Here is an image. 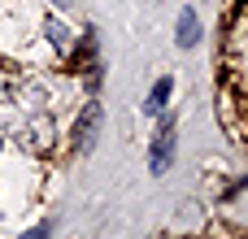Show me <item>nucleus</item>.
Instances as JSON below:
<instances>
[{
	"label": "nucleus",
	"instance_id": "nucleus-1",
	"mask_svg": "<svg viewBox=\"0 0 248 239\" xmlns=\"http://www.w3.org/2000/svg\"><path fill=\"white\" fill-rule=\"evenodd\" d=\"M174 144H179V122H174V118H161V126H157V135H153V148H148V170H153V174H166V170H170Z\"/></svg>",
	"mask_w": 248,
	"mask_h": 239
},
{
	"label": "nucleus",
	"instance_id": "nucleus-2",
	"mask_svg": "<svg viewBox=\"0 0 248 239\" xmlns=\"http://www.w3.org/2000/svg\"><path fill=\"white\" fill-rule=\"evenodd\" d=\"M96 126H100V105L87 100V109L78 113V126H74V148H78V152H87V148L96 144Z\"/></svg>",
	"mask_w": 248,
	"mask_h": 239
},
{
	"label": "nucleus",
	"instance_id": "nucleus-3",
	"mask_svg": "<svg viewBox=\"0 0 248 239\" xmlns=\"http://www.w3.org/2000/svg\"><path fill=\"white\" fill-rule=\"evenodd\" d=\"M174 39H179V48H196V44H201V22H196L192 9L179 13V30H174Z\"/></svg>",
	"mask_w": 248,
	"mask_h": 239
},
{
	"label": "nucleus",
	"instance_id": "nucleus-4",
	"mask_svg": "<svg viewBox=\"0 0 248 239\" xmlns=\"http://www.w3.org/2000/svg\"><path fill=\"white\" fill-rule=\"evenodd\" d=\"M170 91H174V83H170V78H157V83H153V91H148V100H144V113H148V118L166 113V105H170Z\"/></svg>",
	"mask_w": 248,
	"mask_h": 239
},
{
	"label": "nucleus",
	"instance_id": "nucleus-5",
	"mask_svg": "<svg viewBox=\"0 0 248 239\" xmlns=\"http://www.w3.org/2000/svg\"><path fill=\"white\" fill-rule=\"evenodd\" d=\"M48 231H52V226H48V222H39V226H31L22 239H48Z\"/></svg>",
	"mask_w": 248,
	"mask_h": 239
},
{
	"label": "nucleus",
	"instance_id": "nucleus-6",
	"mask_svg": "<svg viewBox=\"0 0 248 239\" xmlns=\"http://www.w3.org/2000/svg\"><path fill=\"white\" fill-rule=\"evenodd\" d=\"M57 4H70V0H57Z\"/></svg>",
	"mask_w": 248,
	"mask_h": 239
}]
</instances>
